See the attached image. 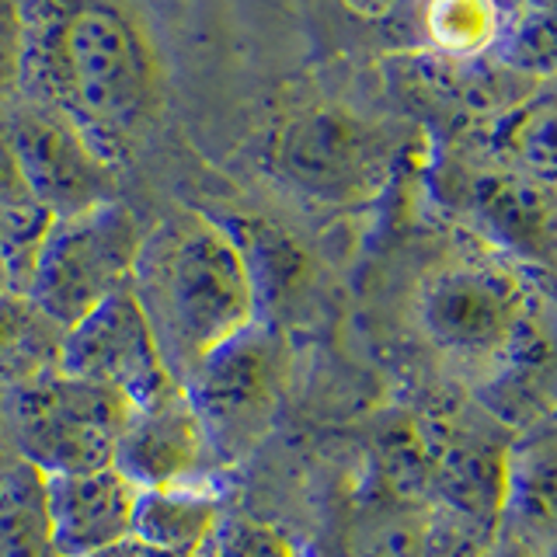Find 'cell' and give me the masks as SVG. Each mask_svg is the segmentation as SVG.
<instances>
[{"label":"cell","mask_w":557,"mask_h":557,"mask_svg":"<svg viewBox=\"0 0 557 557\" xmlns=\"http://www.w3.org/2000/svg\"><path fill=\"white\" fill-rule=\"evenodd\" d=\"M536 557H557V536L547 540V544H540V547H536Z\"/></svg>","instance_id":"26"},{"label":"cell","mask_w":557,"mask_h":557,"mask_svg":"<svg viewBox=\"0 0 557 557\" xmlns=\"http://www.w3.org/2000/svg\"><path fill=\"white\" fill-rule=\"evenodd\" d=\"M505 516L533 536L536 547L557 536V422L540 425L509 449L502 519Z\"/></svg>","instance_id":"16"},{"label":"cell","mask_w":557,"mask_h":557,"mask_svg":"<svg viewBox=\"0 0 557 557\" xmlns=\"http://www.w3.org/2000/svg\"><path fill=\"white\" fill-rule=\"evenodd\" d=\"M8 397L14 446L39 474H77L115 463L133 411L126 397L66 373L42 376Z\"/></svg>","instance_id":"7"},{"label":"cell","mask_w":557,"mask_h":557,"mask_svg":"<svg viewBox=\"0 0 557 557\" xmlns=\"http://www.w3.org/2000/svg\"><path fill=\"white\" fill-rule=\"evenodd\" d=\"M453 147L557 188V74L474 119L453 139Z\"/></svg>","instance_id":"13"},{"label":"cell","mask_w":557,"mask_h":557,"mask_svg":"<svg viewBox=\"0 0 557 557\" xmlns=\"http://www.w3.org/2000/svg\"><path fill=\"white\" fill-rule=\"evenodd\" d=\"M400 161L397 133L338 101H310L269 136L265 168L296 199L352 209L391 185Z\"/></svg>","instance_id":"4"},{"label":"cell","mask_w":557,"mask_h":557,"mask_svg":"<svg viewBox=\"0 0 557 557\" xmlns=\"http://www.w3.org/2000/svg\"><path fill=\"white\" fill-rule=\"evenodd\" d=\"M432 196L484 248L557 278V188L449 144L432 164Z\"/></svg>","instance_id":"6"},{"label":"cell","mask_w":557,"mask_h":557,"mask_svg":"<svg viewBox=\"0 0 557 557\" xmlns=\"http://www.w3.org/2000/svg\"><path fill=\"white\" fill-rule=\"evenodd\" d=\"M95 557H168V554H161V550H153V547H147V544H139V540H126V544H119V547H112V550H101V554H95Z\"/></svg>","instance_id":"24"},{"label":"cell","mask_w":557,"mask_h":557,"mask_svg":"<svg viewBox=\"0 0 557 557\" xmlns=\"http://www.w3.org/2000/svg\"><path fill=\"white\" fill-rule=\"evenodd\" d=\"M0 557H57L46 512V474L25 460L0 470Z\"/></svg>","instance_id":"19"},{"label":"cell","mask_w":557,"mask_h":557,"mask_svg":"<svg viewBox=\"0 0 557 557\" xmlns=\"http://www.w3.org/2000/svg\"><path fill=\"white\" fill-rule=\"evenodd\" d=\"M11 289H22V286H17V275L11 269V261L0 255V293H11Z\"/></svg>","instance_id":"25"},{"label":"cell","mask_w":557,"mask_h":557,"mask_svg":"<svg viewBox=\"0 0 557 557\" xmlns=\"http://www.w3.org/2000/svg\"><path fill=\"white\" fill-rule=\"evenodd\" d=\"M0 126L32 202L52 220L119 199V164L52 104L17 95L0 104Z\"/></svg>","instance_id":"9"},{"label":"cell","mask_w":557,"mask_h":557,"mask_svg":"<svg viewBox=\"0 0 557 557\" xmlns=\"http://www.w3.org/2000/svg\"><path fill=\"white\" fill-rule=\"evenodd\" d=\"M60 373L109 387L126 397L133 408L178 383L168 370L157 331L133 286L95 307L74 327H66Z\"/></svg>","instance_id":"10"},{"label":"cell","mask_w":557,"mask_h":557,"mask_svg":"<svg viewBox=\"0 0 557 557\" xmlns=\"http://www.w3.org/2000/svg\"><path fill=\"white\" fill-rule=\"evenodd\" d=\"M342 4L362 17H387L400 8H414L418 0H342Z\"/></svg>","instance_id":"23"},{"label":"cell","mask_w":557,"mask_h":557,"mask_svg":"<svg viewBox=\"0 0 557 557\" xmlns=\"http://www.w3.org/2000/svg\"><path fill=\"white\" fill-rule=\"evenodd\" d=\"M418 25L425 57L446 63H474L509 42V11L502 0H418Z\"/></svg>","instance_id":"17"},{"label":"cell","mask_w":557,"mask_h":557,"mask_svg":"<svg viewBox=\"0 0 557 557\" xmlns=\"http://www.w3.org/2000/svg\"><path fill=\"white\" fill-rule=\"evenodd\" d=\"M144 240L147 231L122 199L52 220L35 251L25 293L63 331L74 327L95 307L133 286Z\"/></svg>","instance_id":"5"},{"label":"cell","mask_w":557,"mask_h":557,"mask_svg":"<svg viewBox=\"0 0 557 557\" xmlns=\"http://www.w3.org/2000/svg\"><path fill=\"white\" fill-rule=\"evenodd\" d=\"M139 487L115 467L46 474V512L57 557H95L133 536Z\"/></svg>","instance_id":"12"},{"label":"cell","mask_w":557,"mask_h":557,"mask_svg":"<svg viewBox=\"0 0 557 557\" xmlns=\"http://www.w3.org/2000/svg\"><path fill=\"white\" fill-rule=\"evenodd\" d=\"M28 202H32V196L22 182V171H17L4 126H0V206H28Z\"/></svg>","instance_id":"22"},{"label":"cell","mask_w":557,"mask_h":557,"mask_svg":"<svg viewBox=\"0 0 557 557\" xmlns=\"http://www.w3.org/2000/svg\"><path fill=\"white\" fill-rule=\"evenodd\" d=\"M209 463H213V449H209L206 429L185 387L174 383L171 391L129 411L112 467L139 492H150V487L206 481Z\"/></svg>","instance_id":"11"},{"label":"cell","mask_w":557,"mask_h":557,"mask_svg":"<svg viewBox=\"0 0 557 557\" xmlns=\"http://www.w3.org/2000/svg\"><path fill=\"white\" fill-rule=\"evenodd\" d=\"M286 352L272 327L255 321L206 356L182 383L206 429L213 460H240L272 432L283 400Z\"/></svg>","instance_id":"8"},{"label":"cell","mask_w":557,"mask_h":557,"mask_svg":"<svg viewBox=\"0 0 557 557\" xmlns=\"http://www.w3.org/2000/svg\"><path fill=\"white\" fill-rule=\"evenodd\" d=\"M202 557H304L293 540L275 530L272 522H261L251 516H231L220 522L213 544Z\"/></svg>","instance_id":"20"},{"label":"cell","mask_w":557,"mask_h":557,"mask_svg":"<svg viewBox=\"0 0 557 557\" xmlns=\"http://www.w3.org/2000/svg\"><path fill=\"white\" fill-rule=\"evenodd\" d=\"M28 52V11L22 0H0V104L22 95Z\"/></svg>","instance_id":"21"},{"label":"cell","mask_w":557,"mask_h":557,"mask_svg":"<svg viewBox=\"0 0 557 557\" xmlns=\"http://www.w3.org/2000/svg\"><path fill=\"white\" fill-rule=\"evenodd\" d=\"M223 519L226 502L213 481L150 487L136 498L133 540L168 557H202Z\"/></svg>","instance_id":"15"},{"label":"cell","mask_w":557,"mask_h":557,"mask_svg":"<svg viewBox=\"0 0 557 557\" xmlns=\"http://www.w3.org/2000/svg\"><path fill=\"white\" fill-rule=\"evenodd\" d=\"M66 331L46 318V310L28 293H0V391H17L28 383L60 373Z\"/></svg>","instance_id":"18"},{"label":"cell","mask_w":557,"mask_h":557,"mask_svg":"<svg viewBox=\"0 0 557 557\" xmlns=\"http://www.w3.org/2000/svg\"><path fill=\"white\" fill-rule=\"evenodd\" d=\"M544 278L474 240L414 289L418 335L467 387H495L547 348Z\"/></svg>","instance_id":"2"},{"label":"cell","mask_w":557,"mask_h":557,"mask_svg":"<svg viewBox=\"0 0 557 557\" xmlns=\"http://www.w3.org/2000/svg\"><path fill=\"white\" fill-rule=\"evenodd\" d=\"M133 293L178 383L220 345L248 331L261 304L234 231L199 216L171 220L144 240Z\"/></svg>","instance_id":"3"},{"label":"cell","mask_w":557,"mask_h":557,"mask_svg":"<svg viewBox=\"0 0 557 557\" xmlns=\"http://www.w3.org/2000/svg\"><path fill=\"white\" fill-rule=\"evenodd\" d=\"M22 91L74 119L122 164L164 112V63L122 0H42L28 11Z\"/></svg>","instance_id":"1"},{"label":"cell","mask_w":557,"mask_h":557,"mask_svg":"<svg viewBox=\"0 0 557 557\" xmlns=\"http://www.w3.org/2000/svg\"><path fill=\"white\" fill-rule=\"evenodd\" d=\"M0 470H4V467H0Z\"/></svg>","instance_id":"27"},{"label":"cell","mask_w":557,"mask_h":557,"mask_svg":"<svg viewBox=\"0 0 557 557\" xmlns=\"http://www.w3.org/2000/svg\"><path fill=\"white\" fill-rule=\"evenodd\" d=\"M443 516L432 502L370 484L338 527V557H440Z\"/></svg>","instance_id":"14"}]
</instances>
